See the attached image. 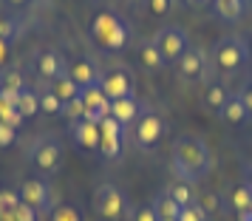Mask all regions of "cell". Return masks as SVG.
Masks as SVG:
<instances>
[{
  "instance_id": "83f0119b",
  "label": "cell",
  "mask_w": 252,
  "mask_h": 221,
  "mask_svg": "<svg viewBox=\"0 0 252 221\" xmlns=\"http://www.w3.org/2000/svg\"><path fill=\"white\" fill-rule=\"evenodd\" d=\"M48 221H82V216L74 204H60V207H54V213H51Z\"/></svg>"
},
{
  "instance_id": "d590c367",
  "label": "cell",
  "mask_w": 252,
  "mask_h": 221,
  "mask_svg": "<svg viewBox=\"0 0 252 221\" xmlns=\"http://www.w3.org/2000/svg\"><path fill=\"white\" fill-rule=\"evenodd\" d=\"M12 34H14V23L9 20V17H0V37H3V40H9Z\"/></svg>"
},
{
  "instance_id": "f6af8a7d",
  "label": "cell",
  "mask_w": 252,
  "mask_h": 221,
  "mask_svg": "<svg viewBox=\"0 0 252 221\" xmlns=\"http://www.w3.org/2000/svg\"><path fill=\"white\" fill-rule=\"evenodd\" d=\"M210 3H216V0H210Z\"/></svg>"
},
{
  "instance_id": "5b68a950",
  "label": "cell",
  "mask_w": 252,
  "mask_h": 221,
  "mask_svg": "<svg viewBox=\"0 0 252 221\" xmlns=\"http://www.w3.org/2000/svg\"><path fill=\"white\" fill-rule=\"evenodd\" d=\"M247 46L241 37H221L213 46V65L224 74H235V71L247 63Z\"/></svg>"
},
{
  "instance_id": "1f68e13d",
  "label": "cell",
  "mask_w": 252,
  "mask_h": 221,
  "mask_svg": "<svg viewBox=\"0 0 252 221\" xmlns=\"http://www.w3.org/2000/svg\"><path fill=\"white\" fill-rule=\"evenodd\" d=\"M179 221H207V213L198 207V204H190V207H182Z\"/></svg>"
},
{
  "instance_id": "5bb4252c",
  "label": "cell",
  "mask_w": 252,
  "mask_h": 221,
  "mask_svg": "<svg viewBox=\"0 0 252 221\" xmlns=\"http://www.w3.org/2000/svg\"><path fill=\"white\" fill-rule=\"evenodd\" d=\"M37 71H40V77H43V80L57 82L60 77H65V74H68V63L60 57L57 51H43L40 60H37Z\"/></svg>"
},
{
  "instance_id": "f546056e",
  "label": "cell",
  "mask_w": 252,
  "mask_h": 221,
  "mask_svg": "<svg viewBox=\"0 0 252 221\" xmlns=\"http://www.w3.org/2000/svg\"><path fill=\"white\" fill-rule=\"evenodd\" d=\"M145 9H148V14H153V17H164V14H170L173 0H145Z\"/></svg>"
},
{
  "instance_id": "7c38bea8",
  "label": "cell",
  "mask_w": 252,
  "mask_h": 221,
  "mask_svg": "<svg viewBox=\"0 0 252 221\" xmlns=\"http://www.w3.org/2000/svg\"><path fill=\"white\" fill-rule=\"evenodd\" d=\"M17 196H20V201L23 204H29L32 210H46L48 207V185L43 182V179H26L23 185H20V190H17Z\"/></svg>"
},
{
  "instance_id": "8d00e7d4",
  "label": "cell",
  "mask_w": 252,
  "mask_h": 221,
  "mask_svg": "<svg viewBox=\"0 0 252 221\" xmlns=\"http://www.w3.org/2000/svg\"><path fill=\"white\" fill-rule=\"evenodd\" d=\"M241 99H244V105H247V114H250V119H252V82H247V88L241 91Z\"/></svg>"
},
{
  "instance_id": "8992f818",
  "label": "cell",
  "mask_w": 252,
  "mask_h": 221,
  "mask_svg": "<svg viewBox=\"0 0 252 221\" xmlns=\"http://www.w3.org/2000/svg\"><path fill=\"white\" fill-rule=\"evenodd\" d=\"M29 159H32V164H34L40 173H54V170H60V164H63V145L54 136H43V139H37L32 145Z\"/></svg>"
},
{
  "instance_id": "60d3db41",
  "label": "cell",
  "mask_w": 252,
  "mask_h": 221,
  "mask_svg": "<svg viewBox=\"0 0 252 221\" xmlns=\"http://www.w3.org/2000/svg\"><path fill=\"white\" fill-rule=\"evenodd\" d=\"M187 6H193V9H198V6H204V3H210V0H184Z\"/></svg>"
},
{
  "instance_id": "e0dca14e",
  "label": "cell",
  "mask_w": 252,
  "mask_h": 221,
  "mask_svg": "<svg viewBox=\"0 0 252 221\" xmlns=\"http://www.w3.org/2000/svg\"><path fill=\"white\" fill-rule=\"evenodd\" d=\"M213 6H216V14L224 23H238L250 12V0H216Z\"/></svg>"
},
{
  "instance_id": "4fadbf2b",
  "label": "cell",
  "mask_w": 252,
  "mask_h": 221,
  "mask_svg": "<svg viewBox=\"0 0 252 221\" xmlns=\"http://www.w3.org/2000/svg\"><path fill=\"white\" fill-rule=\"evenodd\" d=\"M99 85H102V91L108 94V99L114 102V99H125V96H133V82H130V77H127L125 71H108L102 80H99Z\"/></svg>"
},
{
  "instance_id": "f35d334b",
  "label": "cell",
  "mask_w": 252,
  "mask_h": 221,
  "mask_svg": "<svg viewBox=\"0 0 252 221\" xmlns=\"http://www.w3.org/2000/svg\"><path fill=\"white\" fill-rule=\"evenodd\" d=\"M235 216H238V221H252V207L241 210V213H235Z\"/></svg>"
},
{
  "instance_id": "9c48e42d",
  "label": "cell",
  "mask_w": 252,
  "mask_h": 221,
  "mask_svg": "<svg viewBox=\"0 0 252 221\" xmlns=\"http://www.w3.org/2000/svg\"><path fill=\"white\" fill-rule=\"evenodd\" d=\"M99 130H102L99 153H102L105 159H119L122 156V133H125V125H119L114 117H105L99 122Z\"/></svg>"
},
{
  "instance_id": "e575fe53",
  "label": "cell",
  "mask_w": 252,
  "mask_h": 221,
  "mask_svg": "<svg viewBox=\"0 0 252 221\" xmlns=\"http://www.w3.org/2000/svg\"><path fill=\"white\" fill-rule=\"evenodd\" d=\"M14 221H37V210H32L29 204L20 201V207H17V213H14Z\"/></svg>"
},
{
  "instance_id": "b9f144b4",
  "label": "cell",
  "mask_w": 252,
  "mask_h": 221,
  "mask_svg": "<svg viewBox=\"0 0 252 221\" xmlns=\"http://www.w3.org/2000/svg\"><path fill=\"white\" fill-rule=\"evenodd\" d=\"M6 3H9V6H26L29 0H6Z\"/></svg>"
},
{
  "instance_id": "44dd1931",
  "label": "cell",
  "mask_w": 252,
  "mask_h": 221,
  "mask_svg": "<svg viewBox=\"0 0 252 221\" xmlns=\"http://www.w3.org/2000/svg\"><path fill=\"white\" fill-rule=\"evenodd\" d=\"M153 210H156V219L159 221H179V213H182V207L173 201V196L167 190L153 198Z\"/></svg>"
},
{
  "instance_id": "52a82bcc",
  "label": "cell",
  "mask_w": 252,
  "mask_h": 221,
  "mask_svg": "<svg viewBox=\"0 0 252 221\" xmlns=\"http://www.w3.org/2000/svg\"><path fill=\"white\" fill-rule=\"evenodd\" d=\"M161 133H164V119L156 114V111H145L142 117L136 119V128H133V139L142 151H153L159 145Z\"/></svg>"
},
{
  "instance_id": "277c9868",
  "label": "cell",
  "mask_w": 252,
  "mask_h": 221,
  "mask_svg": "<svg viewBox=\"0 0 252 221\" xmlns=\"http://www.w3.org/2000/svg\"><path fill=\"white\" fill-rule=\"evenodd\" d=\"M153 43L159 46L161 57L167 65H176L179 60L184 57V51L190 48V34H187V29L184 26H161L159 32L153 34Z\"/></svg>"
},
{
  "instance_id": "30bf717a",
  "label": "cell",
  "mask_w": 252,
  "mask_h": 221,
  "mask_svg": "<svg viewBox=\"0 0 252 221\" xmlns=\"http://www.w3.org/2000/svg\"><path fill=\"white\" fill-rule=\"evenodd\" d=\"M71 139H74V145H77L80 151L94 153V151H99L102 130H99V125L91 122V119H77V122L71 125Z\"/></svg>"
},
{
  "instance_id": "7a4b0ae2",
  "label": "cell",
  "mask_w": 252,
  "mask_h": 221,
  "mask_svg": "<svg viewBox=\"0 0 252 221\" xmlns=\"http://www.w3.org/2000/svg\"><path fill=\"white\" fill-rule=\"evenodd\" d=\"M91 37L108 51H119L127 43V26L114 12H99L91 20Z\"/></svg>"
},
{
  "instance_id": "4316f807",
  "label": "cell",
  "mask_w": 252,
  "mask_h": 221,
  "mask_svg": "<svg viewBox=\"0 0 252 221\" xmlns=\"http://www.w3.org/2000/svg\"><path fill=\"white\" fill-rule=\"evenodd\" d=\"M229 204H232V210H235V213L252 207V190L247 185L232 187V193H229Z\"/></svg>"
},
{
  "instance_id": "ab89813d",
  "label": "cell",
  "mask_w": 252,
  "mask_h": 221,
  "mask_svg": "<svg viewBox=\"0 0 252 221\" xmlns=\"http://www.w3.org/2000/svg\"><path fill=\"white\" fill-rule=\"evenodd\" d=\"M244 179H247V187L252 190V162L247 164V167H244Z\"/></svg>"
},
{
  "instance_id": "74e56055",
  "label": "cell",
  "mask_w": 252,
  "mask_h": 221,
  "mask_svg": "<svg viewBox=\"0 0 252 221\" xmlns=\"http://www.w3.org/2000/svg\"><path fill=\"white\" fill-rule=\"evenodd\" d=\"M6 60H9V40H3V37H0V65H3Z\"/></svg>"
},
{
  "instance_id": "ffe728a7",
  "label": "cell",
  "mask_w": 252,
  "mask_h": 221,
  "mask_svg": "<svg viewBox=\"0 0 252 221\" xmlns=\"http://www.w3.org/2000/svg\"><path fill=\"white\" fill-rule=\"evenodd\" d=\"M139 63H142L148 71H161L164 65H167L164 57H161L159 46H156L153 40H142V43H139Z\"/></svg>"
},
{
  "instance_id": "484cf974",
  "label": "cell",
  "mask_w": 252,
  "mask_h": 221,
  "mask_svg": "<svg viewBox=\"0 0 252 221\" xmlns=\"http://www.w3.org/2000/svg\"><path fill=\"white\" fill-rule=\"evenodd\" d=\"M37 96H40V111H43V114H51V117H54V114H63V111H65V102L54 94V88L37 94Z\"/></svg>"
},
{
  "instance_id": "3957f363",
  "label": "cell",
  "mask_w": 252,
  "mask_h": 221,
  "mask_svg": "<svg viewBox=\"0 0 252 221\" xmlns=\"http://www.w3.org/2000/svg\"><path fill=\"white\" fill-rule=\"evenodd\" d=\"M94 210L105 221H122L127 216V198L114 182H102L94 190Z\"/></svg>"
},
{
  "instance_id": "f1b7e54d",
  "label": "cell",
  "mask_w": 252,
  "mask_h": 221,
  "mask_svg": "<svg viewBox=\"0 0 252 221\" xmlns=\"http://www.w3.org/2000/svg\"><path fill=\"white\" fill-rule=\"evenodd\" d=\"M63 114H68L71 122L85 119V99H82V91H80V96H74L71 102H65V111H63Z\"/></svg>"
},
{
  "instance_id": "8fae6325",
  "label": "cell",
  "mask_w": 252,
  "mask_h": 221,
  "mask_svg": "<svg viewBox=\"0 0 252 221\" xmlns=\"http://www.w3.org/2000/svg\"><path fill=\"white\" fill-rule=\"evenodd\" d=\"M176 71H179V77L182 80H201L207 71V54L204 48L198 46H190L184 51V57L176 63Z\"/></svg>"
},
{
  "instance_id": "6da1fadb",
  "label": "cell",
  "mask_w": 252,
  "mask_h": 221,
  "mask_svg": "<svg viewBox=\"0 0 252 221\" xmlns=\"http://www.w3.org/2000/svg\"><path fill=\"white\" fill-rule=\"evenodd\" d=\"M170 164L176 179H184V182L195 185V182L207 179L210 170H213V151L201 136L182 133L170 148Z\"/></svg>"
},
{
  "instance_id": "d4e9b609",
  "label": "cell",
  "mask_w": 252,
  "mask_h": 221,
  "mask_svg": "<svg viewBox=\"0 0 252 221\" xmlns=\"http://www.w3.org/2000/svg\"><path fill=\"white\" fill-rule=\"evenodd\" d=\"M80 91H82V88H80L74 80H71L68 74H65V77H60V80L54 82V94H57L63 102H71L74 96H80Z\"/></svg>"
},
{
  "instance_id": "4dcf8cb0",
  "label": "cell",
  "mask_w": 252,
  "mask_h": 221,
  "mask_svg": "<svg viewBox=\"0 0 252 221\" xmlns=\"http://www.w3.org/2000/svg\"><path fill=\"white\" fill-rule=\"evenodd\" d=\"M130 221H159V219H156V210H153V201L139 204V207L130 213Z\"/></svg>"
},
{
  "instance_id": "d6986e66",
  "label": "cell",
  "mask_w": 252,
  "mask_h": 221,
  "mask_svg": "<svg viewBox=\"0 0 252 221\" xmlns=\"http://www.w3.org/2000/svg\"><path fill=\"white\" fill-rule=\"evenodd\" d=\"M221 119L227 122V125H244L250 114H247V105L241 99V94H229L227 105H224V111H221Z\"/></svg>"
},
{
  "instance_id": "cb8c5ba5",
  "label": "cell",
  "mask_w": 252,
  "mask_h": 221,
  "mask_svg": "<svg viewBox=\"0 0 252 221\" xmlns=\"http://www.w3.org/2000/svg\"><path fill=\"white\" fill-rule=\"evenodd\" d=\"M17 207H20V196L14 190H0V221H14Z\"/></svg>"
},
{
  "instance_id": "836d02e7",
  "label": "cell",
  "mask_w": 252,
  "mask_h": 221,
  "mask_svg": "<svg viewBox=\"0 0 252 221\" xmlns=\"http://www.w3.org/2000/svg\"><path fill=\"white\" fill-rule=\"evenodd\" d=\"M14 139H17V128L6 125V122H0V148H9Z\"/></svg>"
},
{
  "instance_id": "603a6c76",
  "label": "cell",
  "mask_w": 252,
  "mask_h": 221,
  "mask_svg": "<svg viewBox=\"0 0 252 221\" xmlns=\"http://www.w3.org/2000/svg\"><path fill=\"white\" fill-rule=\"evenodd\" d=\"M17 111L23 114V119H29V117H34V114H40V96H37L34 91L23 88V91L17 94Z\"/></svg>"
},
{
  "instance_id": "d6a6232c",
  "label": "cell",
  "mask_w": 252,
  "mask_h": 221,
  "mask_svg": "<svg viewBox=\"0 0 252 221\" xmlns=\"http://www.w3.org/2000/svg\"><path fill=\"white\" fill-rule=\"evenodd\" d=\"M3 88L12 94H20L23 91V77L17 74V71H12V74H6V80H3Z\"/></svg>"
},
{
  "instance_id": "7402d4cb",
  "label": "cell",
  "mask_w": 252,
  "mask_h": 221,
  "mask_svg": "<svg viewBox=\"0 0 252 221\" xmlns=\"http://www.w3.org/2000/svg\"><path fill=\"white\" fill-rule=\"evenodd\" d=\"M167 193L173 196V201H176L179 207H190V204H195L193 185H190V182H184V179H176V182L167 187Z\"/></svg>"
},
{
  "instance_id": "2e32d148",
  "label": "cell",
  "mask_w": 252,
  "mask_h": 221,
  "mask_svg": "<svg viewBox=\"0 0 252 221\" xmlns=\"http://www.w3.org/2000/svg\"><path fill=\"white\" fill-rule=\"evenodd\" d=\"M111 117H114L119 125H136V119H139V102H136V96L114 99V102H111Z\"/></svg>"
},
{
  "instance_id": "ac0fdd59",
  "label": "cell",
  "mask_w": 252,
  "mask_h": 221,
  "mask_svg": "<svg viewBox=\"0 0 252 221\" xmlns=\"http://www.w3.org/2000/svg\"><path fill=\"white\" fill-rule=\"evenodd\" d=\"M227 99H229V94H227V88H224L221 82H207V88H204V108L210 111V114L221 117V111H224Z\"/></svg>"
},
{
  "instance_id": "ee69618b",
  "label": "cell",
  "mask_w": 252,
  "mask_h": 221,
  "mask_svg": "<svg viewBox=\"0 0 252 221\" xmlns=\"http://www.w3.org/2000/svg\"><path fill=\"white\" fill-rule=\"evenodd\" d=\"M3 80H6V77H3V71H0V88H3Z\"/></svg>"
},
{
  "instance_id": "9a60e30c",
  "label": "cell",
  "mask_w": 252,
  "mask_h": 221,
  "mask_svg": "<svg viewBox=\"0 0 252 221\" xmlns=\"http://www.w3.org/2000/svg\"><path fill=\"white\" fill-rule=\"evenodd\" d=\"M68 77L80 88H88V85H96V82L102 80L99 77V71L94 68L91 60H74V63H68Z\"/></svg>"
},
{
  "instance_id": "7bdbcfd3",
  "label": "cell",
  "mask_w": 252,
  "mask_h": 221,
  "mask_svg": "<svg viewBox=\"0 0 252 221\" xmlns=\"http://www.w3.org/2000/svg\"><path fill=\"white\" fill-rule=\"evenodd\" d=\"M244 46H247V54H250V57H252V34L247 37V43H244Z\"/></svg>"
},
{
  "instance_id": "ba28073f",
  "label": "cell",
  "mask_w": 252,
  "mask_h": 221,
  "mask_svg": "<svg viewBox=\"0 0 252 221\" xmlns=\"http://www.w3.org/2000/svg\"><path fill=\"white\" fill-rule=\"evenodd\" d=\"M82 99H85V119H91V122L99 125L105 117H111V99H108V94L102 91L99 82L82 88Z\"/></svg>"
}]
</instances>
